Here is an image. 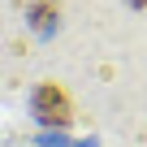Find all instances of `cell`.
I'll list each match as a JSON object with an SVG mask.
<instances>
[{"label":"cell","instance_id":"obj_1","mask_svg":"<svg viewBox=\"0 0 147 147\" xmlns=\"http://www.w3.org/2000/svg\"><path fill=\"white\" fill-rule=\"evenodd\" d=\"M30 117H35L39 125H48V130H65V125L74 121V100H69V91H65L61 82H39V87L30 91Z\"/></svg>","mask_w":147,"mask_h":147},{"label":"cell","instance_id":"obj_2","mask_svg":"<svg viewBox=\"0 0 147 147\" xmlns=\"http://www.w3.org/2000/svg\"><path fill=\"white\" fill-rule=\"evenodd\" d=\"M26 26L35 35H56V26H61V0H30L26 5Z\"/></svg>","mask_w":147,"mask_h":147},{"label":"cell","instance_id":"obj_3","mask_svg":"<svg viewBox=\"0 0 147 147\" xmlns=\"http://www.w3.org/2000/svg\"><path fill=\"white\" fill-rule=\"evenodd\" d=\"M125 5H134V9H147V0H125Z\"/></svg>","mask_w":147,"mask_h":147}]
</instances>
